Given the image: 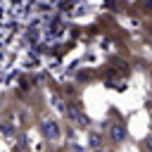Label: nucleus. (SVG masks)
<instances>
[{"mask_svg": "<svg viewBox=\"0 0 152 152\" xmlns=\"http://www.w3.org/2000/svg\"><path fill=\"white\" fill-rule=\"evenodd\" d=\"M147 145H150V147H152V138H150V140H147Z\"/></svg>", "mask_w": 152, "mask_h": 152, "instance_id": "1", "label": "nucleus"}]
</instances>
